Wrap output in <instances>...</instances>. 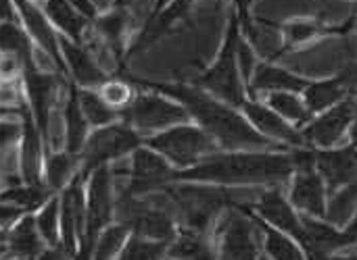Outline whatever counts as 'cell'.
<instances>
[{"mask_svg":"<svg viewBox=\"0 0 357 260\" xmlns=\"http://www.w3.org/2000/svg\"><path fill=\"white\" fill-rule=\"evenodd\" d=\"M79 167H82V161H79L77 154H71L67 150L46 152V159H44V184L54 194H61L73 181V177L79 173Z\"/></svg>","mask_w":357,"mask_h":260,"instance_id":"obj_27","label":"cell"},{"mask_svg":"<svg viewBox=\"0 0 357 260\" xmlns=\"http://www.w3.org/2000/svg\"><path fill=\"white\" fill-rule=\"evenodd\" d=\"M310 79L278 67L270 60H259L251 81H249V98H264L272 92H303Z\"/></svg>","mask_w":357,"mask_h":260,"instance_id":"obj_20","label":"cell"},{"mask_svg":"<svg viewBox=\"0 0 357 260\" xmlns=\"http://www.w3.org/2000/svg\"><path fill=\"white\" fill-rule=\"evenodd\" d=\"M4 242V257L2 259H42L46 252V242L40 236V229L36 225V215L27 213L23 215L6 234H2Z\"/></svg>","mask_w":357,"mask_h":260,"instance_id":"obj_21","label":"cell"},{"mask_svg":"<svg viewBox=\"0 0 357 260\" xmlns=\"http://www.w3.org/2000/svg\"><path fill=\"white\" fill-rule=\"evenodd\" d=\"M144 144L165 156L178 171L190 169L222 150L218 142L195 121L180 123L155 136H149L144 138Z\"/></svg>","mask_w":357,"mask_h":260,"instance_id":"obj_4","label":"cell"},{"mask_svg":"<svg viewBox=\"0 0 357 260\" xmlns=\"http://www.w3.org/2000/svg\"><path fill=\"white\" fill-rule=\"evenodd\" d=\"M295 175L289 150H218L199 165L176 171V181L213 184L224 188L287 186Z\"/></svg>","mask_w":357,"mask_h":260,"instance_id":"obj_2","label":"cell"},{"mask_svg":"<svg viewBox=\"0 0 357 260\" xmlns=\"http://www.w3.org/2000/svg\"><path fill=\"white\" fill-rule=\"evenodd\" d=\"M54 196V192L46 186V184H17L13 188H6L2 192V202L15 204L25 213H38L50 198Z\"/></svg>","mask_w":357,"mask_h":260,"instance_id":"obj_31","label":"cell"},{"mask_svg":"<svg viewBox=\"0 0 357 260\" xmlns=\"http://www.w3.org/2000/svg\"><path fill=\"white\" fill-rule=\"evenodd\" d=\"M96 33L105 40V44L111 48L113 56L117 58L119 71L123 67V31H126V10L123 8H111L102 13L94 23Z\"/></svg>","mask_w":357,"mask_h":260,"instance_id":"obj_29","label":"cell"},{"mask_svg":"<svg viewBox=\"0 0 357 260\" xmlns=\"http://www.w3.org/2000/svg\"><path fill=\"white\" fill-rule=\"evenodd\" d=\"M197 0H174L167 8H163L157 17H151L149 21H146V25H144V29L140 31V35H138V40H136V44H134V52L136 50H142V48H146L151 42H155L165 29H169L178 19H182L188 10H190V6L195 4Z\"/></svg>","mask_w":357,"mask_h":260,"instance_id":"obj_28","label":"cell"},{"mask_svg":"<svg viewBox=\"0 0 357 260\" xmlns=\"http://www.w3.org/2000/svg\"><path fill=\"white\" fill-rule=\"evenodd\" d=\"M349 146H354L357 150V117L354 119V123H351V127H349Z\"/></svg>","mask_w":357,"mask_h":260,"instance_id":"obj_45","label":"cell"},{"mask_svg":"<svg viewBox=\"0 0 357 260\" xmlns=\"http://www.w3.org/2000/svg\"><path fill=\"white\" fill-rule=\"evenodd\" d=\"M176 171L178 169L165 156H161L151 146L142 144L130 154L126 194L132 196L161 194L169 184L176 181Z\"/></svg>","mask_w":357,"mask_h":260,"instance_id":"obj_9","label":"cell"},{"mask_svg":"<svg viewBox=\"0 0 357 260\" xmlns=\"http://www.w3.org/2000/svg\"><path fill=\"white\" fill-rule=\"evenodd\" d=\"M132 2H134V0H113V8H123V10H128Z\"/></svg>","mask_w":357,"mask_h":260,"instance_id":"obj_46","label":"cell"},{"mask_svg":"<svg viewBox=\"0 0 357 260\" xmlns=\"http://www.w3.org/2000/svg\"><path fill=\"white\" fill-rule=\"evenodd\" d=\"M23 90H25V100L29 104V111L36 119V125L40 127L44 142H48V125H50V108L54 100V90H56V77L52 73H44L38 69V65H27L23 69Z\"/></svg>","mask_w":357,"mask_h":260,"instance_id":"obj_15","label":"cell"},{"mask_svg":"<svg viewBox=\"0 0 357 260\" xmlns=\"http://www.w3.org/2000/svg\"><path fill=\"white\" fill-rule=\"evenodd\" d=\"M356 25V17L349 19L345 25H326L318 19H291L282 25H278L280 35H282V44L284 50L289 48H301L307 46L324 35H333V33H345Z\"/></svg>","mask_w":357,"mask_h":260,"instance_id":"obj_23","label":"cell"},{"mask_svg":"<svg viewBox=\"0 0 357 260\" xmlns=\"http://www.w3.org/2000/svg\"><path fill=\"white\" fill-rule=\"evenodd\" d=\"M234 206H238V209H243L245 213H249V215L255 219V223L259 225L264 257H268V259H274V260L307 259V254H305L303 246H301L293 236H289L287 231H282V229H278V227L270 225L268 221H264L259 215H255V213L249 209V204H245V202H234Z\"/></svg>","mask_w":357,"mask_h":260,"instance_id":"obj_22","label":"cell"},{"mask_svg":"<svg viewBox=\"0 0 357 260\" xmlns=\"http://www.w3.org/2000/svg\"><path fill=\"white\" fill-rule=\"evenodd\" d=\"M339 75L343 77V81H345V83L349 86V90L354 92L357 88V60L356 63H351L349 67H345Z\"/></svg>","mask_w":357,"mask_h":260,"instance_id":"obj_42","label":"cell"},{"mask_svg":"<svg viewBox=\"0 0 357 260\" xmlns=\"http://www.w3.org/2000/svg\"><path fill=\"white\" fill-rule=\"evenodd\" d=\"M243 113L251 121V125L266 136L268 140L282 144L287 148H301L307 146L303 133L299 127H295L291 121H287L282 115H278L272 106H268L261 98H247L243 104ZM310 148V146H307Z\"/></svg>","mask_w":357,"mask_h":260,"instance_id":"obj_14","label":"cell"},{"mask_svg":"<svg viewBox=\"0 0 357 260\" xmlns=\"http://www.w3.org/2000/svg\"><path fill=\"white\" fill-rule=\"evenodd\" d=\"M307 108L312 115H320L328 108H333L335 104L343 102L347 96H351L349 86L343 81L341 75L337 77H328V79H318V81H310L307 88L301 92Z\"/></svg>","mask_w":357,"mask_h":260,"instance_id":"obj_25","label":"cell"},{"mask_svg":"<svg viewBox=\"0 0 357 260\" xmlns=\"http://www.w3.org/2000/svg\"><path fill=\"white\" fill-rule=\"evenodd\" d=\"M36 215V225L48 248H61V196L54 194Z\"/></svg>","mask_w":357,"mask_h":260,"instance_id":"obj_35","label":"cell"},{"mask_svg":"<svg viewBox=\"0 0 357 260\" xmlns=\"http://www.w3.org/2000/svg\"><path fill=\"white\" fill-rule=\"evenodd\" d=\"M61 196V250L65 257H79L86 234V177L77 173Z\"/></svg>","mask_w":357,"mask_h":260,"instance_id":"obj_10","label":"cell"},{"mask_svg":"<svg viewBox=\"0 0 357 260\" xmlns=\"http://www.w3.org/2000/svg\"><path fill=\"white\" fill-rule=\"evenodd\" d=\"M343 229H345V231H347V234H349V236H351V238L357 242V209H356V213H354V217H351V221H349Z\"/></svg>","mask_w":357,"mask_h":260,"instance_id":"obj_43","label":"cell"},{"mask_svg":"<svg viewBox=\"0 0 357 260\" xmlns=\"http://www.w3.org/2000/svg\"><path fill=\"white\" fill-rule=\"evenodd\" d=\"M63 119H65V150L79 156L86 146V140L92 131V125L88 123V119L82 111L77 86L73 81L69 83V96L65 102Z\"/></svg>","mask_w":357,"mask_h":260,"instance_id":"obj_24","label":"cell"},{"mask_svg":"<svg viewBox=\"0 0 357 260\" xmlns=\"http://www.w3.org/2000/svg\"><path fill=\"white\" fill-rule=\"evenodd\" d=\"M356 117V102L351 96H347L333 108L314 115L312 121L305 127H301V133L310 148H335L341 144L345 136H349V127Z\"/></svg>","mask_w":357,"mask_h":260,"instance_id":"obj_11","label":"cell"},{"mask_svg":"<svg viewBox=\"0 0 357 260\" xmlns=\"http://www.w3.org/2000/svg\"><path fill=\"white\" fill-rule=\"evenodd\" d=\"M142 144H144V138L121 119L102 127H94L79 154V161H82L79 173L88 179V175L94 169L113 165L130 156Z\"/></svg>","mask_w":357,"mask_h":260,"instance_id":"obj_6","label":"cell"},{"mask_svg":"<svg viewBox=\"0 0 357 260\" xmlns=\"http://www.w3.org/2000/svg\"><path fill=\"white\" fill-rule=\"evenodd\" d=\"M301 219H303V227H305L303 250H305L307 259L335 257L356 244V240L343 227L331 223L328 219H320V217H312V215H301Z\"/></svg>","mask_w":357,"mask_h":260,"instance_id":"obj_17","label":"cell"},{"mask_svg":"<svg viewBox=\"0 0 357 260\" xmlns=\"http://www.w3.org/2000/svg\"><path fill=\"white\" fill-rule=\"evenodd\" d=\"M249 209L259 215L264 221H268L270 225L287 231L289 236H293L301 246H305V227H303V219L301 213L293 206V202L289 200V196L282 194L280 186H270L266 188L257 200L253 204H249Z\"/></svg>","mask_w":357,"mask_h":260,"instance_id":"obj_13","label":"cell"},{"mask_svg":"<svg viewBox=\"0 0 357 260\" xmlns=\"http://www.w3.org/2000/svg\"><path fill=\"white\" fill-rule=\"evenodd\" d=\"M356 2H357V0H356Z\"/></svg>","mask_w":357,"mask_h":260,"instance_id":"obj_51","label":"cell"},{"mask_svg":"<svg viewBox=\"0 0 357 260\" xmlns=\"http://www.w3.org/2000/svg\"><path fill=\"white\" fill-rule=\"evenodd\" d=\"M31 2H36V4H44L46 0H31Z\"/></svg>","mask_w":357,"mask_h":260,"instance_id":"obj_48","label":"cell"},{"mask_svg":"<svg viewBox=\"0 0 357 260\" xmlns=\"http://www.w3.org/2000/svg\"><path fill=\"white\" fill-rule=\"evenodd\" d=\"M357 209V184H349L328 196V209L326 219L339 227H345Z\"/></svg>","mask_w":357,"mask_h":260,"instance_id":"obj_36","label":"cell"},{"mask_svg":"<svg viewBox=\"0 0 357 260\" xmlns=\"http://www.w3.org/2000/svg\"><path fill=\"white\" fill-rule=\"evenodd\" d=\"M328 188L316 167L297 169L289 184V200L301 215L326 219Z\"/></svg>","mask_w":357,"mask_h":260,"instance_id":"obj_16","label":"cell"},{"mask_svg":"<svg viewBox=\"0 0 357 260\" xmlns=\"http://www.w3.org/2000/svg\"><path fill=\"white\" fill-rule=\"evenodd\" d=\"M121 121L132 125L142 138H149L174 125L188 123L192 119L182 102L163 92L149 90L136 92L134 100L121 111Z\"/></svg>","mask_w":357,"mask_h":260,"instance_id":"obj_5","label":"cell"},{"mask_svg":"<svg viewBox=\"0 0 357 260\" xmlns=\"http://www.w3.org/2000/svg\"><path fill=\"white\" fill-rule=\"evenodd\" d=\"M42 6L61 35H67L75 42H84L86 31L92 23L84 19L69 0H46Z\"/></svg>","mask_w":357,"mask_h":260,"instance_id":"obj_26","label":"cell"},{"mask_svg":"<svg viewBox=\"0 0 357 260\" xmlns=\"http://www.w3.org/2000/svg\"><path fill=\"white\" fill-rule=\"evenodd\" d=\"M243 35V27H241V19L238 15L232 10L230 19H228V27H226V35H224V44L220 48V54L215 58V63L197 79V86L207 90L209 94L218 96L220 100L243 108V104L249 98L247 92V83L243 79L241 73V65H238V42Z\"/></svg>","mask_w":357,"mask_h":260,"instance_id":"obj_3","label":"cell"},{"mask_svg":"<svg viewBox=\"0 0 357 260\" xmlns=\"http://www.w3.org/2000/svg\"><path fill=\"white\" fill-rule=\"evenodd\" d=\"M251 0H232V10L238 15L241 19V27H243V33H249L255 25V19L251 17Z\"/></svg>","mask_w":357,"mask_h":260,"instance_id":"obj_39","label":"cell"},{"mask_svg":"<svg viewBox=\"0 0 357 260\" xmlns=\"http://www.w3.org/2000/svg\"><path fill=\"white\" fill-rule=\"evenodd\" d=\"M356 184H357V179H356Z\"/></svg>","mask_w":357,"mask_h":260,"instance_id":"obj_50","label":"cell"},{"mask_svg":"<svg viewBox=\"0 0 357 260\" xmlns=\"http://www.w3.org/2000/svg\"><path fill=\"white\" fill-rule=\"evenodd\" d=\"M130 236H132V231H130V227L126 223L113 221L111 225H107L100 231V236H98V240H96V244L92 248L90 259H119V254H121L126 242L130 240Z\"/></svg>","mask_w":357,"mask_h":260,"instance_id":"obj_34","label":"cell"},{"mask_svg":"<svg viewBox=\"0 0 357 260\" xmlns=\"http://www.w3.org/2000/svg\"><path fill=\"white\" fill-rule=\"evenodd\" d=\"M132 83H138L149 90L163 92L178 102L186 106L190 113V119L203 127L222 150H289L282 144H276L261 136L243 108H236L218 96L209 94L207 90L199 86H186V83H155L144 79H130Z\"/></svg>","mask_w":357,"mask_h":260,"instance_id":"obj_1","label":"cell"},{"mask_svg":"<svg viewBox=\"0 0 357 260\" xmlns=\"http://www.w3.org/2000/svg\"><path fill=\"white\" fill-rule=\"evenodd\" d=\"M77 96H79L82 111H84L88 123L92 125V129L115 123V121L121 119V113L115 111L113 106H109L102 100V96L98 94V90H94V88H77Z\"/></svg>","mask_w":357,"mask_h":260,"instance_id":"obj_33","label":"cell"},{"mask_svg":"<svg viewBox=\"0 0 357 260\" xmlns=\"http://www.w3.org/2000/svg\"><path fill=\"white\" fill-rule=\"evenodd\" d=\"M167 248L169 242H161V240H153L140 234H132L130 240L126 242L119 259L121 260H155L167 257Z\"/></svg>","mask_w":357,"mask_h":260,"instance_id":"obj_37","label":"cell"},{"mask_svg":"<svg viewBox=\"0 0 357 260\" xmlns=\"http://www.w3.org/2000/svg\"><path fill=\"white\" fill-rule=\"evenodd\" d=\"M316 169L322 175L328 194L357 179V150L354 146L316 148Z\"/></svg>","mask_w":357,"mask_h":260,"instance_id":"obj_19","label":"cell"},{"mask_svg":"<svg viewBox=\"0 0 357 260\" xmlns=\"http://www.w3.org/2000/svg\"><path fill=\"white\" fill-rule=\"evenodd\" d=\"M261 100L299 129L305 127L314 117L299 92H272V94L264 96Z\"/></svg>","mask_w":357,"mask_h":260,"instance_id":"obj_30","label":"cell"},{"mask_svg":"<svg viewBox=\"0 0 357 260\" xmlns=\"http://www.w3.org/2000/svg\"><path fill=\"white\" fill-rule=\"evenodd\" d=\"M167 257L169 259H207V257H218V248H211L205 234L182 227L178 236L169 242Z\"/></svg>","mask_w":357,"mask_h":260,"instance_id":"obj_32","label":"cell"},{"mask_svg":"<svg viewBox=\"0 0 357 260\" xmlns=\"http://www.w3.org/2000/svg\"><path fill=\"white\" fill-rule=\"evenodd\" d=\"M117 192L113 186L111 165L94 169L86 179V234L82 240L79 257H92V248L100 231L115 221Z\"/></svg>","mask_w":357,"mask_h":260,"instance_id":"obj_7","label":"cell"},{"mask_svg":"<svg viewBox=\"0 0 357 260\" xmlns=\"http://www.w3.org/2000/svg\"><path fill=\"white\" fill-rule=\"evenodd\" d=\"M13 2H15L17 15H19V23L25 27L29 38L50 58V63L59 69V73L67 75V65L63 58V50H61V33L48 19L44 6H40L31 0H13Z\"/></svg>","mask_w":357,"mask_h":260,"instance_id":"obj_12","label":"cell"},{"mask_svg":"<svg viewBox=\"0 0 357 260\" xmlns=\"http://www.w3.org/2000/svg\"><path fill=\"white\" fill-rule=\"evenodd\" d=\"M172 2H174V0H155V8H153L151 17H157V15H159V13L163 10V8H167V6H169ZM151 17H149V19H151Z\"/></svg>","mask_w":357,"mask_h":260,"instance_id":"obj_44","label":"cell"},{"mask_svg":"<svg viewBox=\"0 0 357 260\" xmlns=\"http://www.w3.org/2000/svg\"><path fill=\"white\" fill-rule=\"evenodd\" d=\"M23 215H27L25 211H21L19 206L15 204H8V202H2L0 206V221H2V234H6Z\"/></svg>","mask_w":357,"mask_h":260,"instance_id":"obj_40","label":"cell"},{"mask_svg":"<svg viewBox=\"0 0 357 260\" xmlns=\"http://www.w3.org/2000/svg\"><path fill=\"white\" fill-rule=\"evenodd\" d=\"M61 50H63L65 65H67V75L77 88L96 90L109 79V73L105 71L100 60L92 54V50L86 44L75 42L67 35H61Z\"/></svg>","mask_w":357,"mask_h":260,"instance_id":"obj_18","label":"cell"},{"mask_svg":"<svg viewBox=\"0 0 357 260\" xmlns=\"http://www.w3.org/2000/svg\"><path fill=\"white\" fill-rule=\"evenodd\" d=\"M98 90V94L102 96V100L109 104V106H113L115 111H123L132 100H134V96H136V92H134V88H132V83L130 81H126V79H121V77H109L100 88H96Z\"/></svg>","mask_w":357,"mask_h":260,"instance_id":"obj_38","label":"cell"},{"mask_svg":"<svg viewBox=\"0 0 357 260\" xmlns=\"http://www.w3.org/2000/svg\"><path fill=\"white\" fill-rule=\"evenodd\" d=\"M218 257L222 259H259L261 250V231L255 219L238 206H228L215 227Z\"/></svg>","mask_w":357,"mask_h":260,"instance_id":"obj_8","label":"cell"},{"mask_svg":"<svg viewBox=\"0 0 357 260\" xmlns=\"http://www.w3.org/2000/svg\"><path fill=\"white\" fill-rule=\"evenodd\" d=\"M354 27H356V29H357V13H356V25H354Z\"/></svg>","mask_w":357,"mask_h":260,"instance_id":"obj_49","label":"cell"},{"mask_svg":"<svg viewBox=\"0 0 357 260\" xmlns=\"http://www.w3.org/2000/svg\"><path fill=\"white\" fill-rule=\"evenodd\" d=\"M351 98H354V102H356V108H357V88L351 92Z\"/></svg>","mask_w":357,"mask_h":260,"instance_id":"obj_47","label":"cell"},{"mask_svg":"<svg viewBox=\"0 0 357 260\" xmlns=\"http://www.w3.org/2000/svg\"><path fill=\"white\" fill-rule=\"evenodd\" d=\"M71 4H73V8L84 17V19H88L90 23H94L100 15H102V10H100V6L96 4V0H69Z\"/></svg>","mask_w":357,"mask_h":260,"instance_id":"obj_41","label":"cell"}]
</instances>
